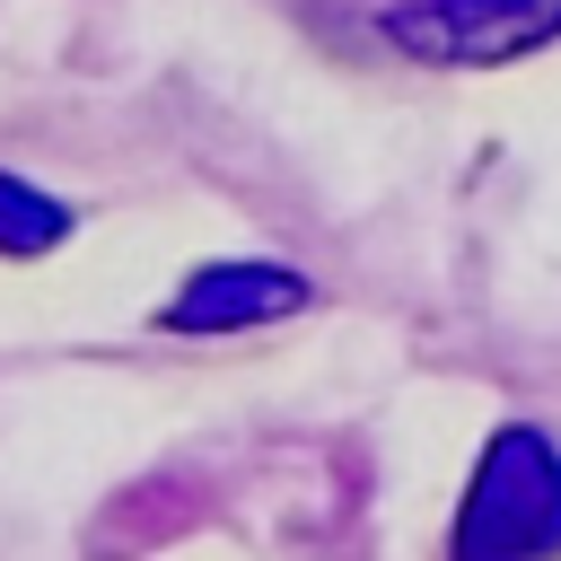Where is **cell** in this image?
Here are the masks:
<instances>
[{
	"label": "cell",
	"instance_id": "obj_4",
	"mask_svg": "<svg viewBox=\"0 0 561 561\" xmlns=\"http://www.w3.org/2000/svg\"><path fill=\"white\" fill-rule=\"evenodd\" d=\"M70 237V210L53 193H35L26 175H0V254H44Z\"/></svg>",
	"mask_w": 561,
	"mask_h": 561
},
{
	"label": "cell",
	"instance_id": "obj_2",
	"mask_svg": "<svg viewBox=\"0 0 561 561\" xmlns=\"http://www.w3.org/2000/svg\"><path fill=\"white\" fill-rule=\"evenodd\" d=\"M386 35L421 61H508L561 35V0H403Z\"/></svg>",
	"mask_w": 561,
	"mask_h": 561
},
{
	"label": "cell",
	"instance_id": "obj_1",
	"mask_svg": "<svg viewBox=\"0 0 561 561\" xmlns=\"http://www.w3.org/2000/svg\"><path fill=\"white\" fill-rule=\"evenodd\" d=\"M447 561H561V447L535 421H508L482 447Z\"/></svg>",
	"mask_w": 561,
	"mask_h": 561
},
{
	"label": "cell",
	"instance_id": "obj_3",
	"mask_svg": "<svg viewBox=\"0 0 561 561\" xmlns=\"http://www.w3.org/2000/svg\"><path fill=\"white\" fill-rule=\"evenodd\" d=\"M316 289H307V272H289V263H202L167 307H158V324L167 333H237V324H280V316H298Z\"/></svg>",
	"mask_w": 561,
	"mask_h": 561
}]
</instances>
